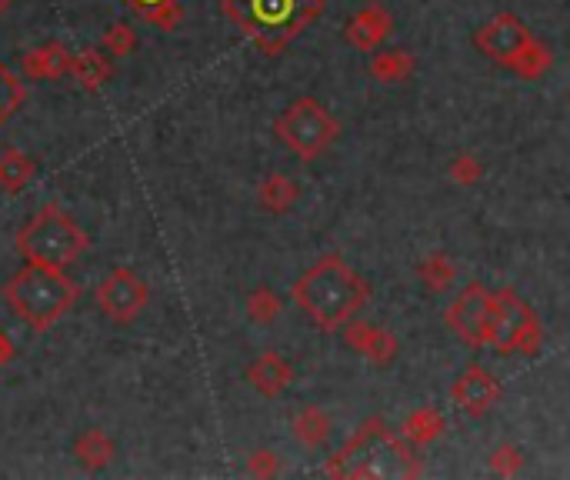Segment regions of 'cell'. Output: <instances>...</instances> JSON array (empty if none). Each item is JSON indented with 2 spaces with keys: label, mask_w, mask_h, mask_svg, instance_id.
Segmentation results:
<instances>
[{
  "label": "cell",
  "mask_w": 570,
  "mask_h": 480,
  "mask_svg": "<svg viewBox=\"0 0 570 480\" xmlns=\"http://www.w3.org/2000/svg\"><path fill=\"white\" fill-rule=\"evenodd\" d=\"M324 10V0H220V14H227L244 37H250L264 54L277 57L294 37L314 24Z\"/></svg>",
  "instance_id": "obj_3"
},
{
  "label": "cell",
  "mask_w": 570,
  "mask_h": 480,
  "mask_svg": "<svg viewBox=\"0 0 570 480\" xmlns=\"http://www.w3.org/2000/svg\"><path fill=\"white\" fill-rule=\"evenodd\" d=\"M70 50L60 40H50L44 47H34L30 54H24V77L27 80H60L70 70Z\"/></svg>",
  "instance_id": "obj_15"
},
{
  "label": "cell",
  "mask_w": 570,
  "mask_h": 480,
  "mask_svg": "<svg viewBox=\"0 0 570 480\" xmlns=\"http://www.w3.org/2000/svg\"><path fill=\"white\" fill-rule=\"evenodd\" d=\"M344 340L350 350L367 357L374 367H390L400 354V340L390 334V330L367 324V320H357V317H350L344 324Z\"/></svg>",
  "instance_id": "obj_12"
},
{
  "label": "cell",
  "mask_w": 570,
  "mask_h": 480,
  "mask_svg": "<svg viewBox=\"0 0 570 480\" xmlns=\"http://www.w3.org/2000/svg\"><path fill=\"white\" fill-rule=\"evenodd\" d=\"M134 47H137V34L127 24H120V20L104 30V54L107 57H130Z\"/></svg>",
  "instance_id": "obj_27"
},
{
  "label": "cell",
  "mask_w": 570,
  "mask_h": 480,
  "mask_svg": "<svg viewBox=\"0 0 570 480\" xmlns=\"http://www.w3.org/2000/svg\"><path fill=\"white\" fill-rule=\"evenodd\" d=\"M80 297L77 280L64 267L24 264L4 284V304L24 320L30 330H50L70 314Z\"/></svg>",
  "instance_id": "obj_4"
},
{
  "label": "cell",
  "mask_w": 570,
  "mask_h": 480,
  "mask_svg": "<svg viewBox=\"0 0 570 480\" xmlns=\"http://www.w3.org/2000/svg\"><path fill=\"white\" fill-rule=\"evenodd\" d=\"M247 470H250L254 477H274L277 470H280V457L274 454V450L260 447V450H254V454H250Z\"/></svg>",
  "instance_id": "obj_31"
},
{
  "label": "cell",
  "mask_w": 570,
  "mask_h": 480,
  "mask_svg": "<svg viewBox=\"0 0 570 480\" xmlns=\"http://www.w3.org/2000/svg\"><path fill=\"white\" fill-rule=\"evenodd\" d=\"M127 7H134L140 17L147 14V10H154V7H160V4H174V0H124Z\"/></svg>",
  "instance_id": "obj_32"
},
{
  "label": "cell",
  "mask_w": 570,
  "mask_h": 480,
  "mask_svg": "<svg viewBox=\"0 0 570 480\" xmlns=\"http://www.w3.org/2000/svg\"><path fill=\"white\" fill-rule=\"evenodd\" d=\"M150 300L147 280L130 267H117L100 280L97 287V307L114 320V324H134L144 314Z\"/></svg>",
  "instance_id": "obj_8"
},
{
  "label": "cell",
  "mask_w": 570,
  "mask_h": 480,
  "mask_svg": "<svg viewBox=\"0 0 570 480\" xmlns=\"http://www.w3.org/2000/svg\"><path fill=\"white\" fill-rule=\"evenodd\" d=\"M540 344H544V327H540L534 307H530L514 287L490 290L484 347H490L500 357H510V354L534 357Z\"/></svg>",
  "instance_id": "obj_6"
},
{
  "label": "cell",
  "mask_w": 570,
  "mask_h": 480,
  "mask_svg": "<svg viewBox=\"0 0 570 480\" xmlns=\"http://www.w3.org/2000/svg\"><path fill=\"white\" fill-rule=\"evenodd\" d=\"M447 430V417L437 407H417L414 414H407L404 420V440L414 447H427Z\"/></svg>",
  "instance_id": "obj_20"
},
{
  "label": "cell",
  "mask_w": 570,
  "mask_h": 480,
  "mask_svg": "<svg viewBox=\"0 0 570 480\" xmlns=\"http://www.w3.org/2000/svg\"><path fill=\"white\" fill-rule=\"evenodd\" d=\"M417 70L414 54L407 50H380V54L370 57V77L380 80V84H404V80Z\"/></svg>",
  "instance_id": "obj_19"
},
{
  "label": "cell",
  "mask_w": 570,
  "mask_h": 480,
  "mask_svg": "<svg viewBox=\"0 0 570 480\" xmlns=\"http://www.w3.org/2000/svg\"><path fill=\"white\" fill-rule=\"evenodd\" d=\"M530 40H534V34H530L524 20L514 14H497L494 20H487L484 27L474 30V47L500 67L514 64V57Z\"/></svg>",
  "instance_id": "obj_10"
},
{
  "label": "cell",
  "mask_w": 570,
  "mask_h": 480,
  "mask_svg": "<svg viewBox=\"0 0 570 480\" xmlns=\"http://www.w3.org/2000/svg\"><path fill=\"white\" fill-rule=\"evenodd\" d=\"M67 74L74 77L84 90H97L110 77V60L104 57V50H84V54L70 57Z\"/></svg>",
  "instance_id": "obj_23"
},
{
  "label": "cell",
  "mask_w": 570,
  "mask_h": 480,
  "mask_svg": "<svg viewBox=\"0 0 570 480\" xmlns=\"http://www.w3.org/2000/svg\"><path fill=\"white\" fill-rule=\"evenodd\" d=\"M550 64H554V54H550V47H544V44H540V40L534 37V40H530V44L514 57V64H510L507 70H514V74L524 77V80H537V77L547 74Z\"/></svg>",
  "instance_id": "obj_24"
},
{
  "label": "cell",
  "mask_w": 570,
  "mask_h": 480,
  "mask_svg": "<svg viewBox=\"0 0 570 480\" xmlns=\"http://www.w3.org/2000/svg\"><path fill=\"white\" fill-rule=\"evenodd\" d=\"M180 17H184V4H180V0H174V4H160L144 14L147 24H154L157 30H174L180 24Z\"/></svg>",
  "instance_id": "obj_30"
},
{
  "label": "cell",
  "mask_w": 570,
  "mask_h": 480,
  "mask_svg": "<svg viewBox=\"0 0 570 480\" xmlns=\"http://www.w3.org/2000/svg\"><path fill=\"white\" fill-rule=\"evenodd\" d=\"M330 437V414L324 407H304L294 417V440L300 447L314 450L320 444H327Z\"/></svg>",
  "instance_id": "obj_21"
},
{
  "label": "cell",
  "mask_w": 570,
  "mask_h": 480,
  "mask_svg": "<svg viewBox=\"0 0 570 480\" xmlns=\"http://www.w3.org/2000/svg\"><path fill=\"white\" fill-rule=\"evenodd\" d=\"M24 97H27L24 80L17 74H10V70L0 64V127L17 114L20 104H24Z\"/></svg>",
  "instance_id": "obj_25"
},
{
  "label": "cell",
  "mask_w": 570,
  "mask_h": 480,
  "mask_svg": "<svg viewBox=\"0 0 570 480\" xmlns=\"http://www.w3.org/2000/svg\"><path fill=\"white\" fill-rule=\"evenodd\" d=\"M14 4H17V0H0V14H4V10H10Z\"/></svg>",
  "instance_id": "obj_34"
},
{
  "label": "cell",
  "mask_w": 570,
  "mask_h": 480,
  "mask_svg": "<svg viewBox=\"0 0 570 480\" xmlns=\"http://www.w3.org/2000/svg\"><path fill=\"white\" fill-rule=\"evenodd\" d=\"M37 174V160L24 154V150L10 147L0 154V190H7V194H20L30 180Z\"/></svg>",
  "instance_id": "obj_18"
},
{
  "label": "cell",
  "mask_w": 570,
  "mask_h": 480,
  "mask_svg": "<svg viewBox=\"0 0 570 480\" xmlns=\"http://www.w3.org/2000/svg\"><path fill=\"white\" fill-rule=\"evenodd\" d=\"M487 307H490V290L474 280L460 294L450 300L444 310V324L450 334L464 340L467 347H484V324H487Z\"/></svg>",
  "instance_id": "obj_9"
},
{
  "label": "cell",
  "mask_w": 570,
  "mask_h": 480,
  "mask_svg": "<svg viewBox=\"0 0 570 480\" xmlns=\"http://www.w3.org/2000/svg\"><path fill=\"white\" fill-rule=\"evenodd\" d=\"M257 200L267 214H287V210H294V204L300 200V184L297 180H290L287 174H270V177L260 180Z\"/></svg>",
  "instance_id": "obj_17"
},
{
  "label": "cell",
  "mask_w": 570,
  "mask_h": 480,
  "mask_svg": "<svg viewBox=\"0 0 570 480\" xmlns=\"http://www.w3.org/2000/svg\"><path fill=\"white\" fill-rule=\"evenodd\" d=\"M490 467H494V474L500 477H514L520 467H524V450L517 444H497L490 450Z\"/></svg>",
  "instance_id": "obj_28"
},
{
  "label": "cell",
  "mask_w": 570,
  "mask_h": 480,
  "mask_svg": "<svg viewBox=\"0 0 570 480\" xmlns=\"http://www.w3.org/2000/svg\"><path fill=\"white\" fill-rule=\"evenodd\" d=\"M274 134L290 154H297L300 160H317L324 150L334 147V140L340 137V124L330 117V110L320 100L300 97L280 110V117L274 120Z\"/></svg>",
  "instance_id": "obj_7"
},
{
  "label": "cell",
  "mask_w": 570,
  "mask_h": 480,
  "mask_svg": "<svg viewBox=\"0 0 570 480\" xmlns=\"http://www.w3.org/2000/svg\"><path fill=\"white\" fill-rule=\"evenodd\" d=\"M280 310H284V304H280L277 290L270 287H254L247 294V314L250 320H257V324H274V320L280 317Z\"/></svg>",
  "instance_id": "obj_26"
},
{
  "label": "cell",
  "mask_w": 570,
  "mask_h": 480,
  "mask_svg": "<svg viewBox=\"0 0 570 480\" xmlns=\"http://www.w3.org/2000/svg\"><path fill=\"white\" fill-rule=\"evenodd\" d=\"M480 177H484V164H480L474 154L454 157V164H450V180H454L457 187H474V184H480Z\"/></svg>",
  "instance_id": "obj_29"
},
{
  "label": "cell",
  "mask_w": 570,
  "mask_h": 480,
  "mask_svg": "<svg viewBox=\"0 0 570 480\" xmlns=\"http://www.w3.org/2000/svg\"><path fill=\"white\" fill-rule=\"evenodd\" d=\"M247 380L257 394L280 397L290 384H294V364H290L287 357L274 354V350H267V354H260L254 364L247 367Z\"/></svg>",
  "instance_id": "obj_14"
},
{
  "label": "cell",
  "mask_w": 570,
  "mask_h": 480,
  "mask_svg": "<svg viewBox=\"0 0 570 480\" xmlns=\"http://www.w3.org/2000/svg\"><path fill=\"white\" fill-rule=\"evenodd\" d=\"M290 297L320 330H340L370 300V284L340 254H324L294 280Z\"/></svg>",
  "instance_id": "obj_1"
},
{
  "label": "cell",
  "mask_w": 570,
  "mask_h": 480,
  "mask_svg": "<svg viewBox=\"0 0 570 480\" xmlns=\"http://www.w3.org/2000/svg\"><path fill=\"white\" fill-rule=\"evenodd\" d=\"M417 277H420V284L430 290V294H447L450 284L457 280V264L447 254L434 250V254H427L424 260H420Z\"/></svg>",
  "instance_id": "obj_22"
},
{
  "label": "cell",
  "mask_w": 570,
  "mask_h": 480,
  "mask_svg": "<svg viewBox=\"0 0 570 480\" xmlns=\"http://www.w3.org/2000/svg\"><path fill=\"white\" fill-rule=\"evenodd\" d=\"M10 357H14V340H10L4 330H0V367H7Z\"/></svg>",
  "instance_id": "obj_33"
},
{
  "label": "cell",
  "mask_w": 570,
  "mask_h": 480,
  "mask_svg": "<svg viewBox=\"0 0 570 480\" xmlns=\"http://www.w3.org/2000/svg\"><path fill=\"white\" fill-rule=\"evenodd\" d=\"M114 440L107 437V430L100 427H87L80 430L74 437V447H70V454L84 470H104L110 460H114Z\"/></svg>",
  "instance_id": "obj_16"
},
{
  "label": "cell",
  "mask_w": 570,
  "mask_h": 480,
  "mask_svg": "<svg viewBox=\"0 0 570 480\" xmlns=\"http://www.w3.org/2000/svg\"><path fill=\"white\" fill-rule=\"evenodd\" d=\"M87 234L64 207H40L24 227L17 230V254L27 264L40 267H70L87 250Z\"/></svg>",
  "instance_id": "obj_5"
},
{
  "label": "cell",
  "mask_w": 570,
  "mask_h": 480,
  "mask_svg": "<svg viewBox=\"0 0 570 480\" xmlns=\"http://www.w3.org/2000/svg\"><path fill=\"white\" fill-rule=\"evenodd\" d=\"M324 474L357 477V480H387V477H420L424 464L410 450L404 437L387 427L384 417H367L357 434L327 460Z\"/></svg>",
  "instance_id": "obj_2"
},
{
  "label": "cell",
  "mask_w": 570,
  "mask_h": 480,
  "mask_svg": "<svg viewBox=\"0 0 570 480\" xmlns=\"http://www.w3.org/2000/svg\"><path fill=\"white\" fill-rule=\"evenodd\" d=\"M347 44L357 50H377L394 30V20L380 4H370L364 10H357L354 17L347 20Z\"/></svg>",
  "instance_id": "obj_13"
},
{
  "label": "cell",
  "mask_w": 570,
  "mask_h": 480,
  "mask_svg": "<svg viewBox=\"0 0 570 480\" xmlns=\"http://www.w3.org/2000/svg\"><path fill=\"white\" fill-rule=\"evenodd\" d=\"M500 394H504L500 380L480 364H467L457 374L454 384H450V400H454V407L460 410V414H467V417L490 414V407L497 404Z\"/></svg>",
  "instance_id": "obj_11"
}]
</instances>
